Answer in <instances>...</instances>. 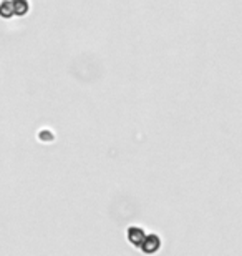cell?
I'll return each mask as SVG.
<instances>
[{
    "label": "cell",
    "instance_id": "obj_1",
    "mask_svg": "<svg viewBox=\"0 0 242 256\" xmlns=\"http://www.w3.org/2000/svg\"><path fill=\"white\" fill-rule=\"evenodd\" d=\"M161 244H163V240L158 233H154V232L148 233L145 243H143V246L140 248V252L145 254H156L159 250H161Z\"/></svg>",
    "mask_w": 242,
    "mask_h": 256
},
{
    "label": "cell",
    "instance_id": "obj_2",
    "mask_svg": "<svg viewBox=\"0 0 242 256\" xmlns=\"http://www.w3.org/2000/svg\"><path fill=\"white\" fill-rule=\"evenodd\" d=\"M146 234H148V232H146L145 228H141V226H130V228H128L126 236H128V242H130V244H133L135 248L140 250L143 246V243H145Z\"/></svg>",
    "mask_w": 242,
    "mask_h": 256
},
{
    "label": "cell",
    "instance_id": "obj_3",
    "mask_svg": "<svg viewBox=\"0 0 242 256\" xmlns=\"http://www.w3.org/2000/svg\"><path fill=\"white\" fill-rule=\"evenodd\" d=\"M15 17H25L30 12V0H12Z\"/></svg>",
    "mask_w": 242,
    "mask_h": 256
},
{
    "label": "cell",
    "instance_id": "obj_4",
    "mask_svg": "<svg viewBox=\"0 0 242 256\" xmlns=\"http://www.w3.org/2000/svg\"><path fill=\"white\" fill-rule=\"evenodd\" d=\"M0 17L5 20H10L12 17H15L12 0H0Z\"/></svg>",
    "mask_w": 242,
    "mask_h": 256
},
{
    "label": "cell",
    "instance_id": "obj_5",
    "mask_svg": "<svg viewBox=\"0 0 242 256\" xmlns=\"http://www.w3.org/2000/svg\"><path fill=\"white\" fill-rule=\"evenodd\" d=\"M38 140L45 142V143H50V142L55 140V135L51 132H48V130H42V132L38 133Z\"/></svg>",
    "mask_w": 242,
    "mask_h": 256
}]
</instances>
